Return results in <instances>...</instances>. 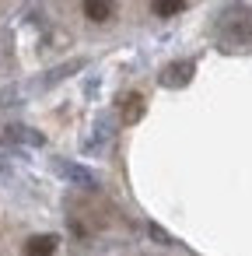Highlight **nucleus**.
Listing matches in <instances>:
<instances>
[{
    "label": "nucleus",
    "mask_w": 252,
    "mask_h": 256,
    "mask_svg": "<svg viewBox=\"0 0 252 256\" xmlns=\"http://www.w3.org/2000/svg\"><path fill=\"white\" fill-rule=\"evenodd\" d=\"M224 28L231 32L228 39H235V42H252V11L235 8L231 14H224Z\"/></svg>",
    "instance_id": "f257e3e1"
},
{
    "label": "nucleus",
    "mask_w": 252,
    "mask_h": 256,
    "mask_svg": "<svg viewBox=\"0 0 252 256\" xmlns=\"http://www.w3.org/2000/svg\"><path fill=\"white\" fill-rule=\"evenodd\" d=\"M193 74H196V67L189 64V60H175V64H168L165 70H161V84L165 88H186L189 81H193Z\"/></svg>",
    "instance_id": "f03ea898"
},
{
    "label": "nucleus",
    "mask_w": 252,
    "mask_h": 256,
    "mask_svg": "<svg viewBox=\"0 0 252 256\" xmlns=\"http://www.w3.org/2000/svg\"><path fill=\"white\" fill-rule=\"evenodd\" d=\"M140 116H144V95L140 92H126L119 98V120L126 126H133V123H140Z\"/></svg>",
    "instance_id": "7ed1b4c3"
},
{
    "label": "nucleus",
    "mask_w": 252,
    "mask_h": 256,
    "mask_svg": "<svg viewBox=\"0 0 252 256\" xmlns=\"http://www.w3.org/2000/svg\"><path fill=\"white\" fill-rule=\"evenodd\" d=\"M116 14V0H84V18L95 22V25H105L112 22Z\"/></svg>",
    "instance_id": "20e7f679"
},
{
    "label": "nucleus",
    "mask_w": 252,
    "mask_h": 256,
    "mask_svg": "<svg viewBox=\"0 0 252 256\" xmlns=\"http://www.w3.org/2000/svg\"><path fill=\"white\" fill-rule=\"evenodd\" d=\"M56 246H60L56 235H32V238L25 242V256H53Z\"/></svg>",
    "instance_id": "39448f33"
},
{
    "label": "nucleus",
    "mask_w": 252,
    "mask_h": 256,
    "mask_svg": "<svg viewBox=\"0 0 252 256\" xmlns=\"http://www.w3.org/2000/svg\"><path fill=\"white\" fill-rule=\"evenodd\" d=\"M182 8H186V0H151V11L158 18H175Z\"/></svg>",
    "instance_id": "423d86ee"
},
{
    "label": "nucleus",
    "mask_w": 252,
    "mask_h": 256,
    "mask_svg": "<svg viewBox=\"0 0 252 256\" xmlns=\"http://www.w3.org/2000/svg\"><path fill=\"white\" fill-rule=\"evenodd\" d=\"M7 137L11 140H21V144H42V134H35L28 126H7Z\"/></svg>",
    "instance_id": "0eeeda50"
},
{
    "label": "nucleus",
    "mask_w": 252,
    "mask_h": 256,
    "mask_svg": "<svg viewBox=\"0 0 252 256\" xmlns=\"http://www.w3.org/2000/svg\"><path fill=\"white\" fill-rule=\"evenodd\" d=\"M60 172H63V176H70L74 182H84V186H91V176H88L84 168H77V165H60Z\"/></svg>",
    "instance_id": "6e6552de"
}]
</instances>
